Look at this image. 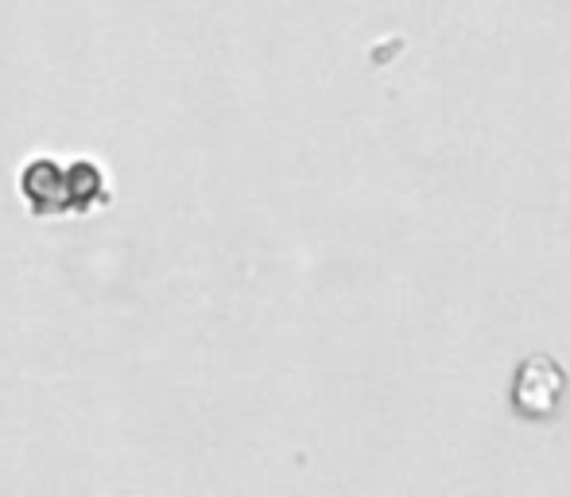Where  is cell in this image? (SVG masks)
<instances>
[{"mask_svg":"<svg viewBox=\"0 0 570 497\" xmlns=\"http://www.w3.org/2000/svg\"><path fill=\"white\" fill-rule=\"evenodd\" d=\"M567 400V373L551 358H528L512 384V408L528 420H548Z\"/></svg>","mask_w":570,"mask_h":497,"instance_id":"cell-1","label":"cell"}]
</instances>
